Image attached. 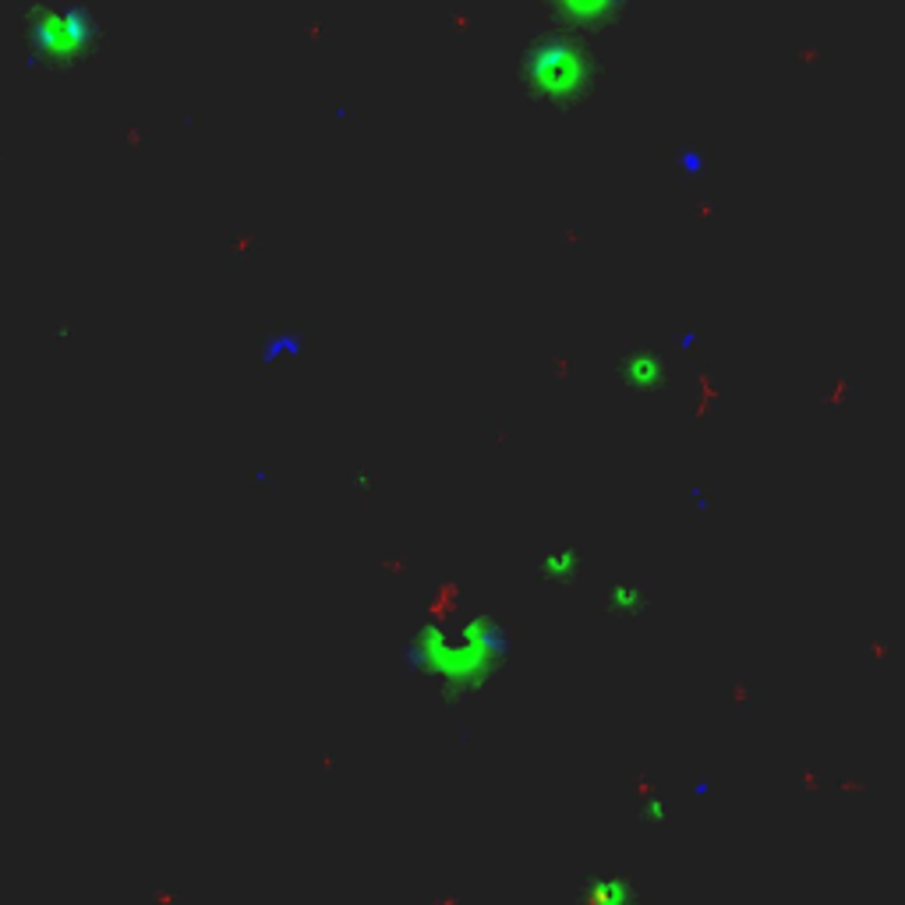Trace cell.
Listing matches in <instances>:
<instances>
[{
  "instance_id": "1",
  "label": "cell",
  "mask_w": 905,
  "mask_h": 905,
  "mask_svg": "<svg viewBox=\"0 0 905 905\" xmlns=\"http://www.w3.org/2000/svg\"><path fill=\"white\" fill-rule=\"evenodd\" d=\"M570 562H573V556H570V552H566V556H559V559H541V570L566 573V570H570Z\"/></svg>"
}]
</instances>
